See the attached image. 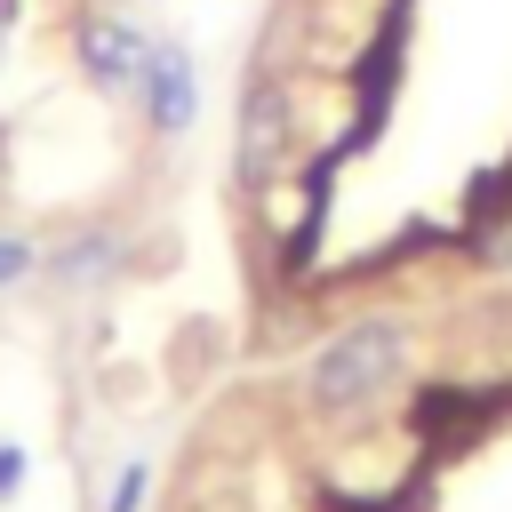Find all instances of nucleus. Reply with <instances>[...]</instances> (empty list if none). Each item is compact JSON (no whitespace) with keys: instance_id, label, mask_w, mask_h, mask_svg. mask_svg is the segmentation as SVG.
<instances>
[{"instance_id":"f257e3e1","label":"nucleus","mask_w":512,"mask_h":512,"mask_svg":"<svg viewBox=\"0 0 512 512\" xmlns=\"http://www.w3.org/2000/svg\"><path fill=\"white\" fill-rule=\"evenodd\" d=\"M408 352H416L408 320H352V328H336V336L312 352V368H304L312 416H368L384 392H400Z\"/></svg>"},{"instance_id":"f03ea898","label":"nucleus","mask_w":512,"mask_h":512,"mask_svg":"<svg viewBox=\"0 0 512 512\" xmlns=\"http://www.w3.org/2000/svg\"><path fill=\"white\" fill-rule=\"evenodd\" d=\"M136 104H144V120H152L160 136H184V128L200 120V64H192L184 40H152V48H144V64H136Z\"/></svg>"},{"instance_id":"7ed1b4c3","label":"nucleus","mask_w":512,"mask_h":512,"mask_svg":"<svg viewBox=\"0 0 512 512\" xmlns=\"http://www.w3.org/2000/svg\"><path fill=\"white\" fill-rule=\"evenodd\" d=\"M280 160H288V88L256 72L240 96V176H272Z\"/></svg>"},{"instance_id":"20e7f679","label":"nucleus","mask_w":512,"mask_h":512,"mask_svg":"<svg viewBox=\"0 0 512 512\" xmlns=\"http://www.w3.org/2000/svg\"><path fill=\"white\" fill-rule=\"evenodd\" d=\"M72 48H80V72H88L96 88H136V64H144L152 40H144L128 16H80Z\"/></svg>"},{"instance_id":"39448f33","label":"nucleus","mask_w":512,"mask_h":512,"mask_svg":"<svg viewBox=\"0 0 512 512\" xmlns=\"http://www.w3.org/2000/svg\"><path fill=\"white\" fill-rule=\"evenodd\" d=\"M112 256H120V240H112V232H80V240L56 256V280H72V288H80V280H104V264H112Z\"/></svg>"},{"instance_id":"423d86ee","label":"nucleus","mask_w":512,"mask_h":512,"mask_svg":"<svg viewBox=\"0 0 512 512\" xmlns=\"http://www.w3.org/2000/svg\"><path fill=\"white\" fill-rule=\"evenodd\" d=\"M144 496H152V464H120V480H112V512H144Z\"/></svg>"},{"instance_id":"0eeeda50","label":"nucleus","mask_w":512,"mask_h":512,"mask_svg":"<svg viewBox=\"0 0 512 512\" xmlns=\"http://www.w3.org/2000/svg\"><path fill=\"white\" fill-rule=\"evenodd\" d=\"M24 272H32V248H24V240H8V232H0V288H16V280H24Z\"/></svg>"},{"instance_id":"6e6552de","label":"nucleus","mask_w":512,"mask_h":512,"mask_svg":"<svg viewBox=\"0 0 512 512\" xmlns=\"http://www.w3.org/2000/svg\"><path fill=\"white\" fill-rule=\"evenodd\" d=\"M16 488H24V448H16V440H0V504H8Z\"/></svg>"}]
</instances>
